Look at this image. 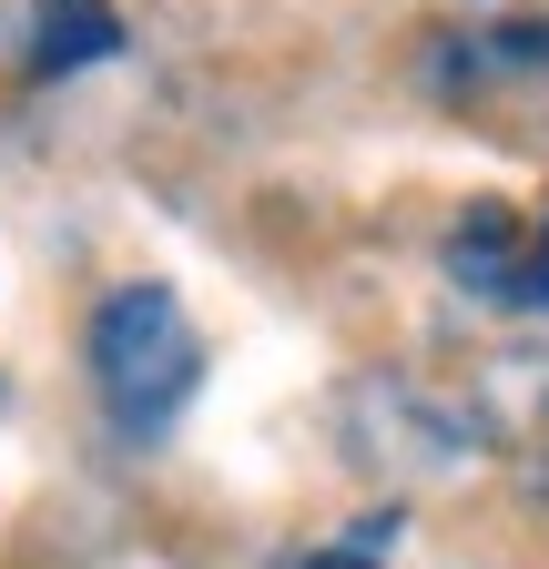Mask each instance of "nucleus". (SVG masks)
<instances>
[{"label":"nucleus","mask_w":549,"mask_h":569,"mask_svg":"<svg viewBox=\"0 0 549 569\" xmlns=\"http://www.w3.org/2000/svg\"><path fill=\"white\" fill-rule=\"evenodd\" d=\"M448 264L468 274V296H519V274H529V244H519V224H509V213H478V224L448 244Z\"/></svg>","instance_id":"3"},{"label":"nucleus","mask_w":549,"mask_h":569,"mask_svg":"<svg viewBox=\"0 0 549 569\" xmlns=\"http://www.w3.org/2000/svg\"><path fill=\"white\" fill-rule=\"evenodd\" d=\"M122 51V21L112 0H41V71H82V61H112Z\"/></svg>","instance_id":"2"},{"label":"nucleus","mask_w":549,"mask_h":569,"mask_svg":"<svg viewBox=\"0 0 549 569\" xmlns=\"http://www.w3.org/2000/svg\"><path fill=\"white\" fill-rule=\"evenodd\" d=\"M92 387L132 438H163L203 387V336L173 306V284H112L92 306Z\"/></svg>","instance_id":"1"},{"label":"nucleus","mask_w":549,"mask_h":569,"mask_svg":"<svg viewBox=\"0 0 549 569\" xmlns=\"http://www.w3.org/2000/svg\"><path fill=\"white\" fill-rule=\"evenodd\" d=\"M316 569H367V559H357V549H336V559H316Z\"/></svg>","instance_id":"5"},{"label":"nucleus","mask_w":549,"mask_h":569,"mask_svg":"<svg viewBox=\"0 0 549 569\" xmlns=\"http://www.w3.org/2000/svg\"><path fill=\"white\" fill-rule=\"evenodd\" d=\"M519 306H549V244L529 254V274H519Z\"/></svg>","instance_id":"4"}]
</instances>
